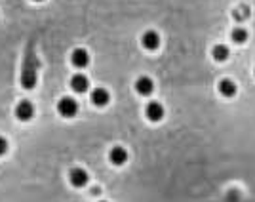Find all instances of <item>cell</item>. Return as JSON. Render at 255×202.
<instances>
[{"label":"cell","mask_w":255,"mask_h":202,"mask_svg":"<svg viewBox=\"0 0 255 202\" xmlns=\"http://www.w3.org/2000/svg\"><path fill=\"white\" fill-rule=\"evenodd\" d=\"M88 86H90V82H88V78L84 74H74L70 78V88H72V92H76V93L88 92Z\"/></svg>","instance_id":"12"},{"label":"cell","mask_w":255,"mask_h":202,"mask_svg":"<svg viewBox=\"0 0 255 202\" xmlns=\"http://www.w3.org/2000/svg\"><path fill=\"white\" fill-rule=\"evenodd\" d=\"M248 16H250V10H248L246 6H238V8L232 12V18H234L236 21H244Z\"/></svg>","instance_id":"15"},{"label":"cell","mask_w":255,"mask_h":202,"mask_svg":"<svg viewBox=\"0 0 255 202\" xmlns=\"http://www.w3.org/2000/svg\"><path fill=\"white\" fill-rule=\"evenodd\" d=\"M111 101V93L105 88H95L92 90V103L95 107H105Z\"/></svg>","instance_id":"9"},{"label":"cell","mask_w":255,"mask_h":202,"mask_svg":"<svg viewBox=\"0 0 255 202\" xmlns=\"http://www.w3.org/2000/svg\"><path fill=\"white\" fill-rule=\"evenodd\" d=\"M154 90V82L149 78V76H139L137 80H136V92L139 93V95H151Z\"/></svg>","instance_id":"10"},{"label":"cell","mask_w":255,"mask_h":202,"mask_svg":"<svg viewBox=\"0 0 255 202\" xmlns=\"http://www.w3.org/2000/svg\"><path fill=\"white\" fill-rule=\"evenodd\" d=\"M109 160L115 164V166H122L126 160H128V151L124 149V147H113L111 149V153H109Z\"/></svg>","instance_id":"11"},{"label":"cell","mask_w":255,"mask_h":202,"mask_svg":"<svg viewBox=\"0 0 255 202\" xmlns=\"http://www.w3.org/2000/svg\"><path fill=\"white\" fill-rule=\"evenodd\" d=\"M254 73H255V69H254Z\"/></svg>","instance_id":"18"},{"label":"cell","mask_w":255,"mask_h":202,"mask_svg":"<svg viewBox=\"0 0 255 202\" xmlns=\"http://www.w3.org/2000/svg\"><path fill=\"white\" fill-rule=\"evenodd\" d=\"M217 90H219V93H221L223 97H234L238 88H236V82H234V80H231V78H223V80H219Z\"/></svg>","instance_id":"8"},{"label":"cell","mask_w":255,"mask_h":202,"mask_svg":"<svg viewBox=\"0 0 255 202\" xmlns=\"http://www.w3.org/2000/svg\"><path fill=\"white\" fill-rule=\"evenodd\" d=\"M141 46H143L145 50H149V52H154V50L160 46V35H158L156 31H147V33H143Z\"/></svg>","instance_id":"4"},{"label":"cell","mask_w":255,"mask_h":202,"mask_svg":"<svg viewBox=\"0 0 255 202\" xmlns=\"http://www.w3.org/2000/svg\"><path fill=\"white\" fill-rule=\"evenodd\" d=\"M229 55H231V52H229V48L225 44H215L211 48V57L215 61H227Z\"/></svg>","instance_id":"13"},{"label":"cell","mask_w":255,"mask_h":202,"mask_svg":"<svg viewBox=\"0 0 255 202\" xmlns=\"http://www.w3.org/2000/svg\"><path fill=\"white\" fill-rule=\"evenodd\" d=\"M145 116H147L151 122H160L164 118L162 103H158V101H149L147 107H145Z\"/></svg>","instance_id":"2"},{"label":"cell","mask_w":255,"mask_h":202,"mask_svg":"<svg viewBox=\"0 0 255 202\" xmlns=\"http://www.w3.org/2000/svg\"><path fill=\"white\" fill-rule=\"evenodd\" d=\"M16 116L19 118V120H31L33 116H34V105L31 103V101H21L17 107H16Z\"/></svg>","instance_id":"7"},{"label":"cell","mask_w":255,"mask_h":202,"mask_svg":"<svg viewBox=\"0 0 255 202\" xmlns=\"http://www.w3.org/2000/svg\"><path fill=\"white\" fill-rule=\"evenodd\" d=\"M36 69H38V61H36V55L31 52L27 57H25V65L23 73H21V86L23 88H34L36 84Z\"/></svg>","instance_id":"1"},{"label":"cell","mask_w":255,"mask_h":202,"mask_svg":"<svg viewBox=\"0 0 255 202\" xmlns=\"http://www.w3.org/2000/svg\"><path fill=\"white\" fill-rule=\"evenodd\" d=\"M70 61L76 69H84L88 63H90V55L84 48H76L72 54H70Z\"/></svg>","instance_id":"6"},{"label":"cell","mask_w":255,"mask_h":202,"mask_svg":"<svg viewBox=\"0 0 255 202\" xmlns=\"http://www.w3.org/2000/svg\"><path fill=\"white\" fill-rule=\"evenodd\" d=\"M69 181L72 187L80 189V187H84L88 183V172L82 170V168H72L69 172Z\"/></svg>","instance_id":"5"},{"label":"cell","mask_w":255,"mask_h":202,"mask_svg":"<svg viewBox=\"0 0 255 202\" xmlns=\"http://www.w3.org/2000/svg\"><path fill=\"white\" fill-rule=\"evenodd\" d=\"M6 151H8V141H6V137H0V157L6 155Z\"/></svg>","instance_id":"16"},{"label":"cell","mask_w":255,"mask_h":202,"mask_svg":"<svg viewBox=\"0 0 255 202\" xmlns=\"http://www.w3.org/2000/svg\"><path fill=\"white\" fill-rule=\"evenodd\" d=\"M103 202H105V201H103Z\"/></svg>","instance_id":"19"},{"label":"cell","mask_w":255,"mask_h":202,"mask_svg":"<svg viewBox=\"0 0 255 202\" xmlns=\"http://www.w3.org/2000/svg\"><path fill=\"white\" fill-rule=\"evenodd\" d=\"M36 2H42V0H36Z\"/></svg>","instance_id":"17"},{"label":"cell","mask_w":255,"mask_h":202,"mask_svg":"<svg viewBox=\"0 0 255 202\" xmlns=\"http://www.w3.org/2000/svg\"><path fill=\"white\" fill-rule=\"evenodd\" d=\"M231 38L232 42H236V44H244L248 40V31L244 27H234L231 31Z\"/></svg>","instance_id":"14"},{"label":"cell","mask_w":255,"mask_h":202,"mask_svg":"<svg viewBox=\"0 0 255 202\" xmlns=\"http://www.w3.org/2000/svg\"><path fill=\"white\" fill-rule=\"evenodd\" d=\"M57 111L61 112V116H74L76 111H78V103L72 99V97H63V99H59V103H57Z\"/></svg>","instance_id":"3"}]
</instances>
